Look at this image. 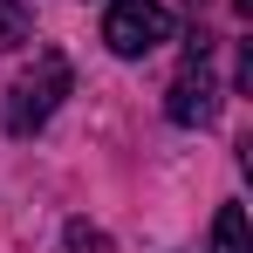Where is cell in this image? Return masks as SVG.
Here are the masks:
<instances>
[{
    "instance_id": "cell-3",
    "label": "cell",
    "mask_w": 253,
    "mask_h": 253,
    "mask_svg": "<svg viewBox=\"0 0 253 253\" xmlns=\"http://www.w3.org/2000/svg\"><path fill=\"white\" fill-rule=\"evenodd\" d=\"M103 42H110V55H124V62H144L151 48L171 42V7L165 0H110Z\"/></svg>"
},
{
    "instance_id": "cell-8",
    "label": "cell",
    "mask_w": 253,
    "mask_h": 253,
    "mask_svg": "<svg viewBox=\"0 0 253 253\" xmlns=\"http://www.w3.org/2000/svg\"><path fill=\"white\" fill-rule=\"evenodd\" d=\"M192 7H206V0H192Z\"/></svg>"
},
{
    "instance_id": "cell-6",
    "label": "cell",
    "mask_w": 253,
    "mask_h": 253,
    "mask_svg": "<svg viewBox=\"0 0 253 253\" xmlns=\"http://www.w3.org/2000/svg\"><path fill=\"white\" fill-rule=\"evenodd\" d=\"M69 253H117V247H110V233H103V226L69 219Z\"/></svg>"
},
{
    "instance_id": "cell-2",
    "label": "cell",
    "mask_w": 253,
    "mask_h": 253,
    "mask_svg": "<svg viewBox=\"0 0 253 253\" xmlns=\"http://www.w3.org/2000/svg\"><path fill=\"white\" fill-rule=\"evenodd\" d=\"M165 117L185 130H206L219 117V83H212V35L206 28H192V55H185V69L171 76V96H165Z\"/></svg>"
},
{
    "instance_id": "cell-1",
    "label": "cell",
    "mask_w": 253,
    "mask_h": 253,
    "mask_svg": "<svg viewBox=\"0 0 253 253\" xmlns=\"http://www.w3.org/2000/svg\"><path fill=\"white\" fill-rule=\"evenodd\" d=\"M69 83H76V76H69V62H62L55 48H42V55H35V69L7 89V130H14V137L42 130L48 117H55V103L69 96Z\"/></svg>"
},
{
    "instance_id": "cell-7",
    "label": "cell",
    "mask_w": 253,
    "mask_h": 253,
    "mask_svg": "<svg viewBox=\"0 0 253 253\" xmlns=\"http://www.w3.org/2000/svg\"><path fill=\"white\" fill-rule=\"evenodd\" d=\"M233 7H240V14H253V0H233Z\"/></svg>"
},
{
    "instance_id": "cell-4",
    "label": "cell",
    "mask_w": 253,
    "mask_h": 253,
    "mask_svg": "<svg viewBox=\"0 0 253 253\" xmlns=\"http://www.w3.org/2000/svg\"><path fill=\"white\" fill-rule=\"evenodd\" d=\"M212 253H253L247 247V212L240 206H219V219H212Z\"/></svg>"
},
{
    "instance_id": "cell-5",
    "label": "cell",
    "mask_w": 253,
    "mask_h": 253,
    "mask_svg": "<svg viewBox=\"0 0 253 253\" xmlns=\"http://www.w3.org/2000/svg\"><path fill=\"white\" fill-rule=\"evenodd\" d=\"M35 35V14H28V0H0V48H21Z\"/></svg>"
}]
</instances>
